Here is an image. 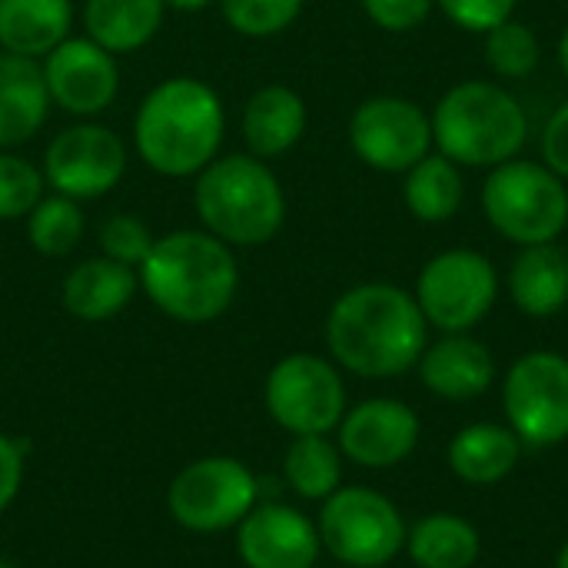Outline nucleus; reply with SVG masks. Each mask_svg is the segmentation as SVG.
<instances>
[{
	"label": "nucleus",
	"mask_w": 568,
	"mask_h": 568,
	"mask_svg": "<svg viewBox=\"0 0 568 568\" xmlns=\"http://www.w3.org/2000/svg\"><path fill=\"white\" fill-rule=\"evenodd\" d=\"M449 23H456L466 33H489L493 27L516 17L519 0H436Z\"/></svg>",
	"instance_id": "obj_33"
},
{
	"label": "nucleus",
	"mask_w": 568,
	"mask_h": 568,
	"mask_svg": "<svg viewBox=\"0 0 568 568\" xmlns=\"http://www.w3.org/2000/svg\"><path fill=\"white\" fill-rule=\"evenodd\" d=\"M200 226L233 250L266 246L286 223V190L266 160L253 153L216 156L193 183Z\"/></svg>",
	"instance_id": "obj_4"
},
{
	"label": "nucleus",
	"mask_w": 568,
	"mask_h": 568,
	"mask_svg": "<svg viewBox=\"0 0 568 568\" xmlns=\"http://www.w3.org/2000/svg\"><path fill=\"white\" fill-rule=\"evenodd\" d=\"M316 529L323 549L349 568H386L409 536L396 503L369 486H339L323 499Z\"/></svg>",
	"instance_id": "obj_7"
},
{
	"label": "nucleus",
	"mask_w": 568,
	"mask_h": 568,
	"mask_svg": "<svg viewBox=\"0 0 568 568\" xmlns=\"http://www.w3.org/2000/svg\"><path fill=\"white\" fill-rule=\"evenodd\" d=\"M489 226L513 246L556 243L568 226V183L542 160H509L489 170L483 193Z\"/></svg>",
	"instance_id": "obj_6"
},
{
	"label": "nucleus",
	"mask_w": 568,
	"mask_h": 568,
	"mask_svg": "<svg viewBox=\"0 0 568 568\" xmlns=\"http://www.w3.org/2000/svg\"><path fill=\"white\" fill-rule=\"evenodd\" d=\"M283 476L296 496L323 503L343 486V453L329 436H293L283 456Z\"/></svg>",
	"instance_id": "obj_27"
},
{
	"label": "nucleus",
	"mask_w": 568,
	"mask_h": 568,
	"mask_svg": "<svg viewBox=\"0 0 568 568\" xmlns=\"http://www.w3.org/2000/svg\"><path fill=\"white\" fill-rule=\"evenodd\" d=\"M23 486V446L0 433V513L17 499Z\"/></svg>",
	"instance_id": "obj_36"
},
{
	"label": "nucleus",
	"mask_w": 568,
	"mask_h": 568,
	"mask_svg": "<svg viewBox=\"0 0 568 568\" xmlns=\"http://www.w3.org/2000/svg\"><path fill=\"white\" fill-rule=\"evenodd\" d=\"M126 163L130 153L116 130L97 120H80L73 126H63L47 143L40 170L53 193L87 203L113 193L126 173Z\"/></svg>",
	"instance_id": "obj_13"
},
{
	"label": "nucleus",
	"mask_w": 568,
	"mask_h": 568,
	"mask_svg": "<svg viewBox=\"0 0 568 568\" xmlns=\"http://www.w3.org/2000/svg\"><path fill=\"white\" fill-rule=\"evenodd\" d=\"M306 126H310L306 100L286 83H266L253 90L240 116L246 153L260 160L290 153L306 136Z\"/></svg>",
	"instance_id": "obj_18"
},
{
	"label": "nucleus",
	"mask_w": 568,
	"mask_h": 568,
	"mask_svg": "<svg viewBox=\"0 0 568 568\" xmlns=\"http://www.w3.org/2000/svg\"><path fill=\"white\" fill-rule=\"evenodd\" d=\"M163 3H166V10H176V13H200L220 0H163Z\"/></svg>",
	"instance_id": "obj_37"
},
{
	"label": "nucleus",
	"mask_w": 568,
	"mask_h": 568,
	"mask_svg": "<svg viewBox=\"0 0 568 568\" xmlns=\"http://www.w3.org/2000/svg\"><path fill=\"white\" fill-rule=\"evenodd\" d=\"M423 386L446 403H473L496 383L493 349L469 333H443L416 363Z\"/></svg>",
	"instance_id": "obj_17"
},
{
	"label": "nucleus",
	"mask_w": 568,
	"mask_h": 568,
	"mask_svg": "<svg viewBox=\"0 0 568 568\" xmlns=\"http://www.w3.org/2000/svg\"><path fill=\"white\" fill-rule=\"evenodd\" d=\"M506 293L532 320H549L568 306V253L556 243L523 246L509 266Z\"/></svg>",
	"instance_id": "obj_21"
},
{
	"label": "nucleus",
	"mask_w": 568,
	"mask_h": 568,
	"mask_svg": "<svg viewBox=\"0 0 568 568\" xmlns=\"http://www.w3.org/2000/svg\"><path fill=\"white\" fill-rule=\"evenodd\" d=\"M429 120L433 146L469 170L509 163L529 140V116L519 97L496 80H463L449 87Z\"/></svg>",
	"instance_id": "obj_5"
},
{
	"label": "nucleus",
	"mask_w": 568,
	"mask_h": 568,
	"mask_svg": "<svg viewBox=\"0 0 568 568\" xmlns=\"http://www.w3.org/2000/svg\"><path fill=\"white\" fill-rule=\"evenodd\" d=\"M503 413L523 446H562L568 439V356L556 349L523 353L503 379Z\"/></svg>",
	"instance_id": "obj_10"
},
{
	"label": "nucleus",
	"mask_w": 568,
	"mask_h": 568,
	"mask_svg": "<svg viewBox=\"0 0 568 568\" xmlns=\"http://www.w3.org/2000/svg\"><path fill=\"white\" fill-rule=\"evenodd\" d=\"M556 568H568V539H566V542H562L559 556H556Z\"/></svg>",
	"instance_id": "obj_39"
},
{
	"label": "nucleus",
	"mask_w": 568,
	"mask_h": 568,
	"mask_svg": "<svg viewBox=\"0 0 568 568\" xmlns=\"http://www.w3.org/2000/svg\"><path fill=\"white\" fill-rule=\"evenodd\" d=\"M542 163L568 183V100H562L542 130Z\"/></svg>",
	"instance_id": "obj_35"
},
{
	"label": "nucleus",
	"mask_w": 568,
	"mask_h": 568,
	"mask_svg": "<svg viewBox=\"0 0 568 568\" xmlns=\"http://www.w3.org/2000/svg\"><path fill=\"white\" fill-rule=\"evenodd\" d=\"M83 226L87 220L77 200L60 193L50 196L43 193L40 203L27 213V243L47 260H63L80 246Z\"/></svg>",
	"instance_id": "obj_28"
},
{
	"label": "nucleus",
	"mask_w": 568,
	"mask_h": 568,
	"mask_svg": "<svg viewBox=\"0 0 568 568\" xmlns=\"http://www.w3.org/2000/svg\"><path fill=\"white\" fill-rule=\"evenodd\" d=\"M77 20L73 0H0V50L43 60Z\"/></svg>",
	"instance_id": "obj_23"
},
{
	"label": "nucleus",
	"mask_w": 568,
	"mask_h": 568,
	"mask_svg": "<svg viewBox=\"0 0 568 568\" xmlns=\"http://www.w3.org/2000/svg\"><path fill=\"white\" fill-rule=\"evenodd\" d=\"M326 346L339 369L363 379H396L416 369L429 323L416 296L396 283L349 286L326 316Z\"/></svg>",
	"instance_id": "obj_1"
},
{
	"label": "nucleus",
	"mask_w": 568,
	"mask_h": 568,
	"mask_svg": "<svg viewBox=\"0 0 568 568\" xmlns=\"http://www.w3.org/2000/svg\"><path fill=\"white\" fill-rule=\"evenodd\" d=\"M146 300L170 320L203 326L220 320L240 293V263L233 246L200 230H170L156 236L136 270Z\"/></svg>",
	"instance_id": "obj_3"
},
{
	"label": "nucleus",
	"mask_w": 568,
	"mask_h": 568,
	"mask_svg": "<svg viewBox=\"0 0 568 568\" xmlns=\"http://www.w3.org/2000/svg\"><path fill=\"white\" fill-rule=\"evenodd\" d=\"M47 190L43 170L23 160L17 150H0V223L27 220Z\"/></svg>",
	"instance_id": "obj_31"
},
{
	"label": "nucleus",
	"mask_w": 568,
	"mask_h": 568,
	"mask_svg": "<svg viewBox=\"0 0 568 568\" xmlns=\"http://www.w3.org/2000/svg\"><path fill=\"white\" fill-rule=\"evenodd\" d=\"M466 200V180L463 166L433 150L423 156L413 170L403 173V203L413 213V220L439 226L449 223Z\"/></svg>",
	"instance_id": "obj_25"
},
{
	"label": "nucleus",
	"mask_w": 568,
	"mask_h": 568,
	"mask_svg": "<svg viewBox=\"0 0 568 568\" xmlns=\"http://www.w3.org/2000/svg\"><path fill=\"white\" fill-rule=\"evenodd\" d=\"M406 552L419 568H473L483 552V536L456 513H429L409 529Z\"/></svg>",
	"instance_id": "obj_26"
},
{
	"label": "nucleus",
	"mask_w": 568,
	"mask_h": 568,
	"mask_svg": "<svg viewBox=\"0 0 568 568\" xmlns=\"http://www.w3.org/2000/svg\"><path fill=\"white\" fill-rule=\"evenodd\" d=\"M266 413L290 436H329L346 416L339 366L316 353L283 356L263 386Z\"/></svg>",
	"instance_id": "obj_9"
},
{
	"label": "nucleus",
	"mask_w": 568,
	"mask_h": 568,
	"mask_svg": "<svg viewBox=\"0 0 568 568\" xmlns=\"http://www.w3.org/2000/svg\"><path fill=\"white\" fill-rule=\"evenodd\" d=\"M50 106L40 60L0 50V150H17L33 140L43 130Z\"/></svg>",
	"instance_id": "obj_19"
},
{
	"label": "nucleus",
	"mask_w": 568,
	"mask_h": 568,
	"mask_svg": "<svg viewBox=\"0 0 568 568\" xmlns=\"http://www.w3.org/2000/svg\"><path fill=\"white\" fill-rule=\"evenodd\" d=\"M306 0H220L226 27L250 40H270L286 33L303 13Z\"/></svg>",
	"instance_id": "obj_30"
},
{
	"label": "nucleus",
	"mask_w": 568,
	"mask_h": 568,
	"mask_svg": "<svg viewBox=\"0 0 568 568\" xmlns=\"http://www.w3.org/2000/svg\"><path fill=\"white\" fill-rule=\"evenodd\" d=\"M339 453L363 469H393L406 463L423 436V423L416 409L403 399L376 396L346 409L336 426Z\"/></svg>",
	"instance_id": "obj_15"
},
{
	"label": "nucleus",
	"mask_w": 568,
	"mask_h": 568,
	"mask_svg": "<svg viewBox=\"0 0 568 568\" xmlns=\"http://www.w3.org/2000/svg\"><path fill=\"white\" fill-rule=\"evenodd\" d=\"M523 439L499 423H469L463 426L446 449L453 476L466 486H496L509 479L519 466Z\"/></svg>",
	"instance_id": "obj_22"
},
{
	"label": "nucleus",
	"mask_w": 568,
	"mask_h": 568,
	"mask_svg": "<svg viewBox=\"0 0 568 568\" xmlns=\"http://www.w3.org/2000/svg\"><path fill=\"white\" fill-rule=\"evenodd\" d=\"M236 529V552L246 568H316L320 529L293 506H253Z\"/></svg>",
	"instance_id": "obj_16"
},
{
	"label": "nucleus",
	"mask_w": 568,
	"mask_h": 568,
	"mask_svg": "<svg viewBox=\"0 0 568 568\" xmlns=\"http://www.w3.org/2000/svg\"><path fill=\"white\" fill-rule=\"evenodd\" d=\"M136 290H140L136 270L106 256H90L63 276L60 300L73 320L106 323L130 306Z\"/></svg>",
	"instance_id": "obj_20"
},
{
	"label": "nucleus",
	"mask_w": 568,
	"mask_h": 568,
	"mask_svg": "<svg viewBox=\"0 0 568 568\" xmlns=\"http://www.w3.org/2000/svg\"><path fill=\"white\" fill-rule=\"evenodd\" d=\"M483 40H486V63L499 80H526L536 73L542 60L539 33L516 17L483 33Z\"/></svg>",
	"instance_id": "obj_29"
},
{
	"label": "nucleus",
	"mask_w": 568,
	"mask_h": 568,
	"mask_svg": "<svg viewBox=\"0 0 568 568\" xmlns=\"http://www.w3.org/2000/svg\"><path fill=\"white\" fill-rule=\"evenodd\" d=\"M43 83L50 103L77 120H97L120 93V63L110 50L83 37H67L43 60Z\"/></svg>",
	"instance_id": "obj_14"
},
{
	"label": "nucleus",
	"mask_w": 568,
	"mask_h": 568,
	"mask_svg": "<svg viewBox=\"0 0 568 568\" xmlns=\"http://www.w3.org/2000/svg\"><path fill=\"white\" fill-rule=\"evenodd\" d=\"M226 136V106L200 77L160 80L133 113V150L146 170L186 180L206 170Z\"/></svg>",
	"instance_id": "obj_2"
},
{
	"label": "nucleus",
	"mask_w": 568,
	"mask_h": 568,
	"mask_svg": "<svg viewBox=\"0 0 568 568\" xmlns=\"http://www.w3.org/2000/svg\"><path fill=\"white\" fill-rule=\"evenodd\" d=\"M260 496V483L246 463L233 456H206L176 473L166 493L170 516L190 532H223L240 526Z\"/></svg>",
	"instance_id": "obj_11"
},
{
	"label": "nucleus",
	"mask_w": 568,
	"mask_h": 568,
	"mask_svg": "<svg viewBox=\"0 0 568 568\" xmlns=\"http://www.w3.org/2000/svg\"><path fill=\"white\" fill-rule=\"evenodd\" d=\"M366 17L386 33H409L423 27L436 7V0H359Z\"/></svg>",
	"instance_id": "obj_34"
},
{
	"label": "nucleus",
	"mask_w": 568,
	"mask_h": 568,
	"mask_svg": "<svg viewBox=\"0 0 568 568\" xmlns=\"http://www.w3.org/2000/svg\"><path fill=\"white\" fill-rule=\"evenodd\" d=\"M413 296L429 329L473 333L499 300V273L479 250H443L419 270Z\"/></svg>",
	"instance_id": "obj_8"
},
{
	"label": "nucleus",
	"mask_w": 568,
	"mask_h": 568,
	"mask_svg": "<svg viewBox=\"0 0 568 568\" xmlns=\"http://www.w3.org/2000/svg\"><path fill=\"white\" fill-rule=\"evenodd\" d=\"M349 150L356 160L376 173L403 176L423 156L433 153V120L429 113L396 93H379L363 100L346 126Z\"/></svg>",
	"instance_id": "obj_12"
},
{
	"label": "nucleus",
	"mask_w": 568,
	"mask_h": 568,
	"mask_svg": "<svg viewBox=\"0 0 568 568\" xmlns=\"http://www.w3.org/2000/svg\"><path fill=\"white\" fill-rule=\"evenodd\" d=\"M156 236L146 226V220H140L136 213H113L100 223L97 230V246L100 256L116 260L130 270H140V263L150 256Z\"/></svg>",
	"instance_id": "obj_32"
},
{
	"label": "nucleus",
	"mask_w": 568,
	"mask_h": 568,
	"mask_svg": "<svg viewBox=\"0 0 568 568\" xmlns=\"http://www.w3.org/2000/svg\"><path fill=\"white\" fill-rule=\"evenodd\" d=\"M163 17V0H83L80 10L83 33L113 57L143 50L160 33Z\"/></svg>",
	"instance_id": "obj_24"
},
{
	"label": "nucleus",
	"mask_w": 568,
	"mask_h": 568,
	"mask_svg": "<svg viewBox=\"0 0 568 568\" xmlns=\"http://www.w3.org/2000/svg\"><path fill=\"white\" fill-rule=\"evenodd\" d=\"M556 57H559V70H562V77L568 80V23L562 27V33H559V47H556Z\"/></svg>",
	"instance_id": "obj_38"
},
{
	"label": "nucleus",
	"mask_w": 568,
	"mask_h": 568,
	"mask_svg": "<svg viewBox=\"0 0 568 568\" xmlns=\"http://www.w3.org/2000/svg\"><path fill=\"white\" fill-rule=\"evenodd\" d=\"M0 568H13V566H10V562H7V559H0Z\"/></svg>",
	"instance_id": "obj_40"
}]
</instances>
